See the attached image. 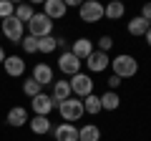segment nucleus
<instances>
[{"mask_svg": "<svg viewBox=\"0 0 151 141\" xmlns=\"http://www.w3.org/2000/svg\"><path fill=\"white\" fill-rule=\"evenodd\" d=\"M23 93L30 96V98H35L38 93H43V86L38 81H33V78H25V81H23Z\"/></svg>", "mask_w": 151, "mask_h": 141, "instance_id": "nucleus-24", "label": "nucleus"}, {"mask_svg": "<svg viewBox=\"0 0 151 141\" xmlns=\"http://www.w3.org/2000/svg\"><path fill=\"white\" fill-rule=\"evenodd\" d=\"M28 35H33V38H38V40L45 38V35H53V20L35 10V15L28 23Z\"/></svg>", "mask_w": 151, "mask_h": 141, "instance_id": "nucleus-4", "label": "nucleus"}, {"mask_svg": "<svg viewBox=\"0 0 151 141\" xmlns=\"http://www.w3.org/2000/svg\"><path fill=\"white\" fill-rule=\"evenodd\" d=\"M68 83H70V93H73L76 98H81V101L93 93V78H91V73H83V70H81V73H76Z\"/></svg>", "mask_w": 151, "mask_h": 141, "instance_id": "nucleus-5", "label": "nucleus"}, {"mask_svg": "<svg viewBox=\"0 0 151 141\" xmlns=\"http://www.w3.org/2000/svg\"><path fill=\"white\" fill-rule=\"evenodd\" d=\"M106 83H108V91H116V88H119V86H121V83H124V81H121L119 76H113V73H111Z\"/></svg>", "mask_w": 151, "mask_h": 141, "instance_id": "nucleus-30", "label": "nucleus"}, {"mask_svg": "<svg viewBox=\"0 0 151 141\" xmlns=\"http://www.w3.org/2000/svg\"><path fill=\"white\" fill-rule=\"evenodd\" d=\"M5 121L13 126V129H20V126H25L28 121H30V116H28V111H25V106H13L10 111H8V116H5Z\"/></svg>", "mask_w": 151, "mask_h": 141, "instance_id": "nucleus-16", "label": "nucleus"}, {"mask_svg": "<svg viewBox=\"0 0 151 141\" xmlns=\"http://www.w3.org/2000/svg\"><path fill=\"white\" fill-rule=\"evenodd\" d=\"M33 15H35V5H33V3H18V5H15V18L23 23V25L30 23Z\"/></svg>", "mask_w": 151, "mask_h": 141, "instance_id": "nucleus-22", "label": "nucleus"}, {"mask_svg": "<svg viewBox=\"0 0 151 141\" xmlns=\"http://www.w3.org/2000/svg\"><path fill=\"white\" fill-rule=\"evenodd\" d=\"M111 48H113V38H111V35H101V38H98V48H96V50L108 53Z\"/></svg>", "mask_w": 151, "mask_h": 141, "instance_id": "nucleus-28", "label": "nucleus"}, {"mask_svg": "<svg viewBox=\"0 0 151 141\" xmlns=\"http://www.w3.org/2000/svg\"><path fill=\"white\" fill-rule=\"evenodd\" d=\"M108 65H111V58H108V53H101V50H93V53L86 58L88 73H103Z\"/></svg>", "mask_w": 151, "mask_h": 141, "instance_id": "nucleus-9", "label": "nucleus"}, {"mask_svg": "<svg viewBox=\"0 0 151 141\" xmlns=\"http://www.w3.org/2000/svg\"><path fill=\"white\" fill-rule=\"evenodd\" d=\"M144 38H146V43H149V48H151V25H149V30H146V35H144Z\"/></svg>", "mask_w": 151, "mask_h": 141, "instance_id": "nucleus-32", "label": "nucleus"}, {"mask_svg": "<svg viewBox=\"0 0 151 141\" xmlns=\"http://www.w3.org/2000/svg\"><path fill=\"white\" fill-rule=\"evenodd\" d=\"M121 106V96L116 91H103L101 93V109L103 111H116Z\"/></svg>", "mask_w": 151, "mask_h": 141, "instance_id": "nucleus-20", "label": "nucleus"}, {"mask_svg": "<svg viewBox=\"0 0 151 141\" xmlns=\"http://www.w3.org/2000/svg\"><path fill=\"white\" fill-rule=\"evenodd\" d=\"M139 15H141V18H144V20H146V23H151V3H146V5H144V8H141V13H139Z\"/></svg>", "mask_w": 151, "mask_h": 141, "instance_id": "nucleus-31", "label": "nucleus"}, {"mask_svg": "<svg viewBox=\"0 0 151 141\" xmlns=\"http://www.w3.org/2000/svg\"><path fill=\"white\" fill-rule=\"evenodd\" d=\"M83 111H86L88 116H98L101 114V96H96V93H91V96L83 98Z\"/></svg>", "mask_w": 151, "mask_h": 141, "instance_id": "nucleus-23", "label": "nucleus"}, {"mask_svg": "<svg viewBox=\"0 0 151 141\" xmlns=\"http://www.w3.org/2000/svg\"><path fill=\"white\" fill-rule=\"evenodd\" d=\"M93 50H96V45H93L91 38H76V40H70V53H73L78 60H86Z\"/></svg>", "mask_w": 151, "mask_h": 141, "instance_id": "nucleus-12", "label": "nucleus"}, {"mask_svg": "<svg viewBox=\"0 0 151 141\" xmlns=\"http://www.w3.org/2000/svg\"><path fill=\"white\" fill-rule=\"evenodd\" d=\"M124 15H126V5L119 3V0H113V3H108V5H103V18H108V20H121Z\"/></svg>", "mask_w": 151, "mask_h": 141, "instance_id": "nucleus-19", "label": "nucleus"}, {"mask_svg": "<svg viewBox=\"0 0 151 141\" xmlns=\"http://www.w3.org/2000/svg\"><path fill=\"white\" fill-rule=\"evenodd\" d=\"M30 109L35 116H50V111L55 109V101L50 98V93H38L30 101Z\"/></svg>", "mask_w": 151, "mask_h": 141, "instance_id": "nucleus-8", "label": "nucleus"}, {"mask_svg": "<svg viewBox=\"0 0 151 141\" xmlns=\"http://www.w3.org/2000/svg\"><path fill=\"white\" fill-rule=\"evenodd\" d=\"M55 50H70V40H65L63 35H55Z\"/></svg>", "mask_w": 151, "mask_h": 141, "instance_id": "nucleus-29", "label": "nucleus"}, {"mask_svg": "<svg viewBox=\"0 0 151 141\" xmlns=\"http://www.w3.org/2000/svg\"><path fill=\"white\" fill-rule=\"evenodd\" d=\"M149 25H151V23H146L141 15H134L129 23H126V33H129V35H134V38H144L146 30H149Z\"/></svg>", "mask_w": 151, "mask_h": 141, "instance_id": "nucleus-17", "label": "nucleus"}, {"mask_svg": "<svg viewBox=\"0 0 151 141\" xmlns=\"http://www.w3.org/2000/svg\"><path fill=\"white\" fill-rule=\"evenodd\" d=\"M0 38H3V33H0Z\"/></svg>", "mask_w": 151, "mask_h": 141, "instance_id": "nucleus-34", "label": "nucleus"}, {"mask_svg": "<svg viewBox=\"0 0 151 141\" xmlns=\"http://www.w3.org/2000/svg\"><path fill=\"white\" fill-rule=\"evenodd\" d=\"M13 15H15V3H10V0H0V20L13 18Z\"/></svg>", "mask_w": 151, "mask_h": 141, "instance_id": "nucleus-26", "label": "nucleus"}, {"mask_svg": "<svg viewBox=\"0 0 151 141\" xmlns=\"http://www.w3.org/2000/svg\"><path fill=\"white\" fill-rule=\"evenodd\" d=\"M0 33H3V38H5L8 43H20V40L25 38V25L13 15V18L0 20Z\"/></svg>", "mask_w": 151, "mask_h": 141, "instance_id": "nucleus-3", "label": "nucleus"}, {"mask_svg": "<svg viewBox=\"0 0 151 141\" xmlns=\"http://www.w3.org/2000/svg\"><path fill=\"white\" fill-rule=\"evenodd\" d=\"M28 126H30V131H33L35 136H45V134H50V131H53L48 116H33V119L28 121Z\"/></svg>", "mask_w": 151, "mask_h": 141, "instance_id": "nucleus-18", "label": "nucleus"}, {"mask_svg": "<svg viewBox=\"0 0 151 141\" xmlns=\"http://www.w3.org/2000/svg\"><path fill=\"white\" fill-rule=\"evenodd\" d=\"M73 96L70 93V83L65 81V78H60V81H53V86H50V98L55 101V106L63 101H68V98Z\"/></svg>", "mask_w": 151, "mask_h": 141, "instance_id": "nucleus-14", "label": "nucleus"}, {"mask_svg": "<svg viewBox=\"0 0 151 141\" xmlns=\"http://www.w3.org/2000/svg\"><path fill=\"white\" fill-rule=\"evenodd\" d=\"M78 18H81L83 23H88V25H93V23L103 20V5L96 3V0H86V3H81V8H78Z\"/></svg>", "mask_w": 151, "mask_h": 141, "instance_id": "nucleus-6", "label": "nucleus"}, {"mask_svg": "<svg viewBox=\"0 0 151 141\" xmlns=\"http://www.w3.org/2000/svg\"><path fill=\"white\" fill-rule=\"evenodd\" d=\"M3 60H5V50H3V45H0V65H3Z\"/></svg>", "mask_w": 151, "mask_h": 141, "instance_id": "nucleus-33", "label": "nucleus"}, {"mask_svg": "<svg viewBox=\"0 0 151 141\" xmlns=\"http://www.w3.org/2000/svg\"><path fill=\"white\" fill-rule=\"evenodd\" d=\"M55 141H78V126L76 124H58L53 129Z\"/></svg>", "mask_w": 151, "mask_h": 141, "instance_id": "nucleus-15", "label": "nucleus"}, {"mask_svg": "<svg viewBox=\"0 0 151 141\" xmlns=\"http://www.w3.org/2000/svg\"><path fill=\"white\" fill-rule=\"evenodd\" d=\"M111 70H113V76H119L121 81L134 78L139 73V60L131 53H119L116 58H111Z\"/></svg>", "mask_w": 151, "mask_h": 141, "instance_id": "nucleus-1", "label": "nucleus"}, {"mask_svg": "<svg viewBox=\"0 0 151 141\" xmlns=\"http://www.w3.org/2000/svg\"><path fill=\"white\" fill-rule=\"evenodd\" d=\"M81 65H83V60H78L70 50H65V53L58 55V70L63 73V76H70V78H73L76 73H81Z\"/></svg>", "mask_w": 151, "mask_h": 141, "instance_id": "nucleus-7", "label": "nucleus"}, {"mask_svg": "<svg viewBox=\"0 0 151 141\" xmlns=\"http://www.w3.org/2000/svg\"><path fill=\"white\" fill-rule=\"evenodd\" d=\"M3 68H5V76H10V78L25 76V60H23L20 55H5Z\"/></svg>", "mask_w": 151, "mask_h": 141, "instance_id": "nucleus-11", "label": "nucleus"}, {"mask_svg": "<svg viewBox=\"0 0 151 141\" xmlns=\"http://www.w3.org/2000/svg\"><path fill=\"white\" fill-rule=\"evenodd\" d=\"M78 141H101V129L96 124H86L78 129Z\"/></svg>", "mask_w": 151, "mask_h": 141, "instance_id": "nucleus-21", "label": "nucleus"}, {"mask_svg": "<svg viewBox=\"0 0 151 141\" xmlns=\"http://www.w3.org/2000/svg\"><path fill=\"white\" fill-rule=\"evenodd\" d=\"M65 13H68V8H65L63 0H43V15L50 18V20H63Z\"/></svg>", "mask_w": 151, "mask_h": 141, "instance_id": "nucleus-10", "label": "nucleus"}, {"mask_svg": "<svg viewBox=\"0 0 151 141\" xmlns=\"http://www.w3.org/2000/svg\"><path fill=\"white\" fill-rule=\"evenodd\" d=\"M20 45H23V50H25L28 55L38 53V38H33V35H25V38L20 40Z\"/></svg>", "mask_w": 151, "mask_h": 141, "instance_id": "nucleus-27", "label": "nucleus"}, {"mask_svg": "<svg viewBox=\"0 0 151 141\" xmlns=\"http://www.w3.org/2000/svg\"><path fill=\"white\" fill-rule=\"evenodd\" d=\"M55 50V35H45V38L38 40V53H53Z\"/></svg>", "mask_w": 151, "mask_h": 141, "instance_id": "nucleus-25", "label": "nucleus"}, {"mask_svg": "<svg viewBox=\"0 0 151 141\" xmlns=\"http://www.w3.org/2000/svg\"><path fill=\"white\" fill-rule=\"evenodd\" d=\"M30 78H33V81H38L40 86H53V81H55L53 68H50L48 63H35V65H33Z\"/></svg>", "mask_w": 151, "mask_h": 141, "instance_id": "nucleus-13", "label": "nucleus"}, {"mask_svg": "<svg viewBox=\"0 0 151 141\" xmlns=\"http://www.w3.org/2000/svg\"><path fill=\"white\" fill-rule=\"evenodd\" d=\"M58 109V114H60V119H63V124H73V121H81L83 119V101L81 98H76V96H70L68 101H63V103H58L55 106Z\"/></svg>", "mask_w": 151, "mask_h": 141, "instance_id": "nucleus-2", "label": "nucleus"}]
</instances>
